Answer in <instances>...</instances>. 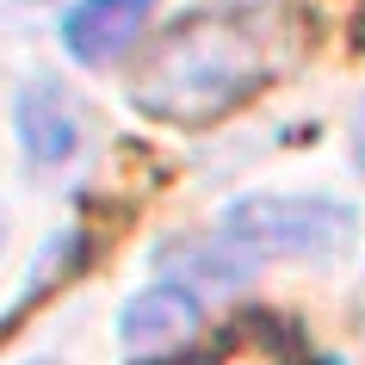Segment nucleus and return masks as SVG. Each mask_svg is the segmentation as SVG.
<instances>
[{"label":"nucleus","instance_id":"423d86ee","mask_svg":"<svg viewBox=\"0 0 365 365\" xmlns=\"http://www.w3.org/2000/svg\"><path fill=\"white\" fill-rule=\"evenodd\" d=\"M353 161L365 168V99H359V112H353Z\"/></svg>","mask_w":365,"mask_h":365},{"label":"nucleus","instance_id":"20e7f679","mask_svg":"<svg viewBox=\"0 0 365 365\" xmlns=\"http://www.w3.org/2000/svg\"><path fill=\"white\" fill-rule=\"evenodd\" d=\"M198 328H205L198 291H192V285H173V279L136 291L130 304H124V316H118L124 353H136V359H143V353H180Z\"/></svg>","mask_w":365,"mask_h":365},{"label":"nucleus","instance_id":"f257e3e1","mask_svg":"<svg viewBox=\"0 0 365 365\" xmlns=\"http://www.w3.org/2000/svg\"><path fill=\"white\" fill-rule=\"evenodd\" d=\"M272 81V31L242 13H205L173 25L136 75V112L155 124H217Z\"/></svg>","mask_w":365,"mask_h":365},{"label":"nucleus","instance_id":"7ed1b4c3","mask_svg":"<svg viewBox=\"0 0 365 365\" xmlns=\"http://www.w3.org/2000/svg\"><path fill=\"white\" fill-rule=\"evenodd\" d=\"M13 124H19V149L31 168H62L75 161L81 143H87V112L81 99L50 75H31L19 87V106H13Z\"/></svg>","mask_w":365,"mask_h":365},{"label":"nucleus","instance_id":"0eeeda50","mask_svg":"<svg viewBox=\"0 0 365 365\" xmlns=\"http://www.w3.org/2000/svg\"><path fill=\"white\" fill-rule=\"evenodd\" d=\"M31 365H50V359H31Z\"/></svg>","mask_w":365,"mask_h":365},{"label":"nucleus","instance_id":"39448f33","mask_svg":"<svg viewBox=\"0 0 365 365\" xmlns=\"http://www.w3.org/2000/svg\"><path fill=\"white\" fill-rule=\"evenodd\" d=\"M155 19V0H75L62 13V50L87 68H106L130 50Z\"/></svg>","mask_w":365,"mask_h":365},{"label":"nucleus","instance_id":"f03ea898","mask_svg":"<svg viewBox=\"0 0 365 365\" xmlns=\"http://www.w3.org/2000/svg\"><path fill=\"white\" fill-rule=\"evenodd\" d=\"M217 235L254 267L260 260H334L353 248L359 211L316 192H248L223 211Z\"/></svg>","mask_w":365,"mask_h":365}]
</instances>
